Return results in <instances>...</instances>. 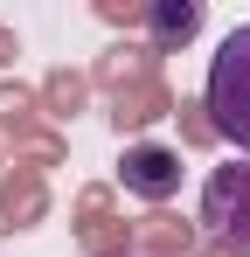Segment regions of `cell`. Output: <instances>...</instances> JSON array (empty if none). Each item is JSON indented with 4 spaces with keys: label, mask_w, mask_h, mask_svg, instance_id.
Instances as JSON below:
<instances>
[{
    "label": "cell",
    "mask_w": 250,
    "mask_h": 257,
    "mask_svg": "<svg viewBox=\"0 0 250 257\" xmlns=\"http://www.w3.org/2000/svg\"><path fill=\"white\" fill-rule=\"evenodd\" d=\"M118 174H125V188H132V195H146V202H167V195L181 188V160H174L167 146H132Z\"/></svg>",
    "instance_id": "3"
},
{
    "label": "cell",
    "mask_w": 250,
    "mask_h": 257,
    "mask_svg": "<svg viewBox=\"0 0 250 257\" xmlns=\"http://www.w3.org/2000/svg\"><path fill=\"white\" fill-rule=\"evenodd\" d=\"M202 104H208V125H215V132L250 160V21H243V28H229L222 49L208 56Z\"/></svg>",
    "instance_id": "1"
},
{
    "label": "cell",
    "mask_w": 250,
    "mask_h": 257,
    "mask_svg": "<svg viewBox=\"0 0 250 257\" xmlns=\"http://www.w3.org/2000/svg\"><path fill=\"white\" fill-rule=\"evenodd\" d=\"M202 229L222 243V250L250 257V160L243 153L208 174V188H202Z\"/></svg>",
    "instance_id": "2"
},
{
    "label": "cell",
    "mask_w": 250,
    "mask_h": 257,
    "mask_svg": "<svg viewBox=\"0 0 250 257\" xmlns=\"http://www.w3.org/2000/svg\"><path fill=\"white\" fill-rule=\"evenodd\" d=\"M195 28H202V7H195V0H181V7H153V35H160V42H188Z\"/></svg>",
    "instance_id": "4"
}]
</instances>
